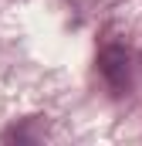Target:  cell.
Instances as JSON below:
<instances>
[{
    "instance_id": "1",
    "label": "cell",
    "mask_w": 142,
    "mask_h": 146,
    "mask_svg": "<svg viewBox=\"0 0 142 146\" xmlns=\"http://www.w3.org/2000/svg\"><path fill=\"white\" fill-rule=\"evenodd\" d=\"M98 72L105 75V82L115 92H125L132 85V58H129V51L125 48H115V44L105 48L98 54Z\"/></svg>"
}]
</instances>
